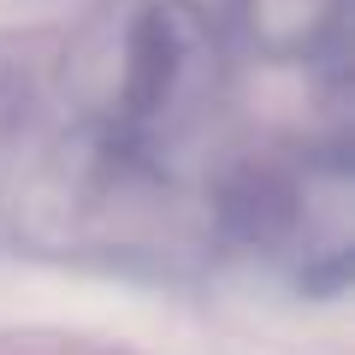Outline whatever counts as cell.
<instances>
[{"label": "cell", "mask_w": 355, "mask_h": 355, "mask_svg": "<svg viewBox=\"0 0 355 355\" xmlns=\"http://www.w3.org/2000/svg\"><path fill=\"white\" fill-rule=\"evenodd\" d=\"M190 77V24L178 6H148L125 36V83H119V113L130 125H148L184 95Z\"/></svg>", "instance_id": "6da1fadb"}]
</instances>
